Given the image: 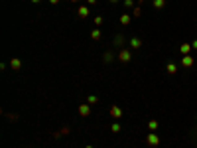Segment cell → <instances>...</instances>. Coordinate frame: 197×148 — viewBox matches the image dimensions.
I'll use <instances>...</instances> for the list:
<instances>
[{
    "mask_svg": "<svg viewBox=\"0 0 197 148\" xmlns=\"http://www.w3.org/2000/svg\"><path fill=\"white\" fill-rule=\"evenodd\" d=\"M148 128H150L152 133H156V128H158V120H150V123H148Z\"/></svg>",
    "mask_w": 197,
    "mask_h": 148,
    "instance_id": "cell-18",
    "label": "cell"
},
{
    "mask_svg": "<svg viewBox=\"0 0 197 148\" xmlns=\"http://www.w3.org/2000/svg\"><path fill=\"white\" fill-rule=\"evenodd\" d=\"M152 6L156 10H164L166 8V0H152Z\"/></svg>",
    "mask_w": 197,
    "mask_h": 148,
    "instance_id": "cell-10",
    "label": "cell"
},
{
    "mask_svg": "<svg viewBox=\"0 0 197 148\" xmlns=\"http://www.w3.org/2000/svg\"><path fill=\"white\" fill-rule=\"evenodd\" d=\"M109 2H110V4H118L120 0H109Z\"/></svg>",
    "mask_w": 197,
    "mask_h": 148,
    "instance_id": "cell-26",
    "label": "cell"
},
{
    "mask_svg": "<svg viewBox=\"0 0 197 148\" xmlns=\"http://www.w3.org/2000/svg\"><path fill=\"white\" fill-rule=\"evenodd\" d=\"M193 61H195V59H193L191 55H183L179 63H182V67H191V65H193Z\"/></svg>",
    "mask_w": 197,
    "mask_h": 148,
    "instance_id": "cell-6",
    "label": "cell"
},
{
    "mask_svg": "<svg viewBox=\"0 0 197 148\" xmlns=\"http://www.w3.org/2000/svg\"><path fill=\"white\" fill-rule=\"evenodd\" d=\"M124 6L126 8H134V0H124Z\"/></svg>",
    "mask_w": 197,
    "mask_h": 148,
    "instance_id": "cell-21",
    "label": "cell"
},
{
    "mask_svg": "<svg viewBox=\"0 0 197 148\" xmlns=\"http://www.w3.org/2000/svg\"><path fill=\"white\" fill-rule=\"evenodd\" d=\"M8 65H10V67H12V69H14V71H18V69H20V67H22V61H20V59H18V57H12V59H10V61H8Z\"/></svg>",
    "mask_w": 197,
    "mask_h": 148,
    "instance_id": "cell-7",
    "label": "cell"
},
{
    "mask_svg": "<svg viewBox=\"0 0 197 148\" xmlns=\"http://www.w3.org/2000/svg\"><path fill=\"white\" fill-rule=\"evenodd\" d=\"M166 71L169 73V75H175V73H178V65H175V63H168V65H166Z\"/></svg>",
    "mask_w": 197,
    "mask_h": 148,
    "instance_id": "cell-12",
    "label": "cell"
},
{
    "mask_svg": "<svg viewBox=\"0 0 197 148\" xmlns=\"http://www.w3.org/2000/svg\"><path fill=\"white\" fill-rule=\"evenodd\" d=\"M87 103H89V105H97V103H99V97H97V95H89V97H87Z\"/></svg>",
    "mask_w": 197,
    "mask_h": 148,
    "instance_id": "cell-16",
    "label": "cell"
},
{
    "mask_svg": "<svg viewBox=\"0 0 197 148\" xmlns=\"http://www.w3.org/2000/svg\"><path fill=\"white\" fill-rule=\"evenodd\" d=\"M124 44V36H116L114 38V46H122Z\"/></svg>",
    "mask_w": 197,
    "mask_h": 148,
    "instance_id": "cell-19",
    "label": "cell"
},
{
    "mask_svg": "<svg viewBox=\"0 0 197 148\" xmlns=\"http://www.w3.org/2000/svg\"><path fill=\"white\" fill-rule=\"evenodd\" d=\"M32 2H34V4H40V2H41V0H32Z\"/></svg>",
    "mask_w": 197,
    "mask_h": 148,
    "instance_id": "cell-27",
    "label": "cell"
},
{
    "mask_svg": "<svg viewBox=\"0 0 197 148\" xmlns=\"http://www.w3.org/2000/svg\"><path fill=\"white\" fill-rule=\"evenodd\" d=\"M93 22H95V26H97V28H99V26H103V16H95Z\"/></svg>",
    "mask_w": 197,
    "mask_h": 148,
    "instance_id": "cell-20",
    "label": "cell"
},
{
    "mask_svg": "<svg viewBox=\"0 0 197 148\" xmlns=\"http://www.w3.org/2000/svg\"><path fill=\"white\" fill-rule=\"evenodd\" d=\"M146 144H148V146H158V144H160V136H158L156 133H150V134L146 136Z\"/></svg>",
    "mask_w": 197,
    "mask_h": 148,
    "instance_id": "cell-3",
    "label": "cell"
},
{
    "mask_svg": "<svg viewBox=\"0 0 197 148\" xmlns=\"http://www.w3.org/2000/svg\"><path fill=\"white\" fill-rule=\"evenodd\" d=\"M142 47V40L140 38H132L130 40V50H140Z\"/></svg>",
    "mask_w": 197,
    "mask_h": 148,
    "instance_id": "cell-9",
    "label": "cell"
},
{
    "mask_svg": "<svg viewBox=\"0 0 197 148\" xmlns=\"http://www.w3.org/2000/svg\"><path fill=\"white\" fill-rule=\"evenodd\" d=\"M85 148H93V146H91V144H87V146H85Z\"/></svg>",
    "mask_w": 197,
    "mask_h": 148,
    "instance_id": "cell-29",
    "label": "cell"
},
{
    "mask_svg": "<svg viewBox=\"0 0 197 148\" xmlns=\"http://www.w3.org/2000/svg\"><path fill=\"white\" fill-rule=\"evenodd\" d=\"M191 47H193V50H197V40H193V41H191Z\"/></svg>",
    "mask_w": 197,
    "mask_h": 148,
    "instance_id": "cell-23",
    "label": "cell"
},
{
    "mask_svg": "<svg viewBox=\"0 0 197 148\" xmlns=\"http://www.w3.org/2000/svg\"><path fill=\"white\" fill-rule=\"evenodd\" d=\"M69 2H71V4H79V2H81V0H69Z\"/></svg>",
    "mask_w": 197,
    "mask_h": 148,
    "instance_id": "cell-25",
    "label": "cell"
},
{
    "mask_svg": "<svg viewBox=\"0 0 197 148\" xmlns=\"http://www.w3.org/2000/svg\"><path fill=\"white\" fill-rule=\"evenodd\" d=\"M49 4H53V6H57V4H59V0H49Z\"/></svg>",
    "mask_w": 197,
    "mask_h": 148,
    "instance_id": "cell-24",
    "label": "cell"
},
{
    "mask_svg": "<svg viewBox=\"0 0 197 148\" xmlns=\"http://www.w3.org/2000/svg\"><path fill=\"white\" fill-rule=\"evenodd\" d=\"M110 130H113L114 134H118L120 130H122V124H120V123H113V126H110Z\"/></svg>",
    "mask_w": 197,
    "mask_h": 148,
    "instance_id": "cell-15",
    "label": "cell"
},
{
    "mask_svg": "<svg viewBox=\"0 0 197 148\" xmlns=\"http://www.w3.org/2000/svg\"><path fill=\"white\" fill-rule=\"evenodd\" d=\"M130 59H132L130 50H124V47H122V50L118 51V61H122V63H128Z\"/></svg>",
    "mask_w": 197,
    "mask_h": 148,
    "instance_id": "cell-2",
    "label": "cell"
},
{
    "mask_svg": "<svg viewBox=\"0 0 197 148\" xmlns=\"http://www.w3.org/2000/svg\"><path fill=\"white\" fill-rule=\"evenodd\" d=\"M142 2H144V0H138V6H140V4H142Z\"/></svg>",
    "mask_w": 197,
    "mask_h": 148,
    "instance_id": "cell-28",
    "label": "cell"
},
{
    "mask_svg": "<svg viewBox=\"0 0 197 148\" xmlns=\"http://www.w3.org/2000/svg\"><path fill=\"white\" fill-rule=\"evenodd\" d=\"M130 20H132V16H130V14H122L120 18H118V22H120L122 26H128V24H130Z\"/></svg>",
    "mask_w": 197,
    "mask_h": 148,
    "instance_id": "cell-11",
    "label": "cell"
},
{
    "mask_svg": "<svg viewBox=\"0 0 197 148\" xmlns=\"http://www.w3.org/2000/svg\"><path fill=\"white\" fill-rule=\"evenodd\" d=\"M113 59H114V54H113V51H105V55H103V61H105V63H110Z\"/></svg>",
    "mask_w": 197,
    "mask_h": 148,
    "instance_id": "cell-14",
    "label": "cell"
},
{
    "mask_svg": "<svg viewBox=\"0 0 197 148\" xmlns=\"http://www.w3.org/2000/svg\"><path fill=\"white\" fill-rule=\"evenodd\" d=\"M77 16H79V18H87V16H89V6H87V4H81V6L77 8Z\"/></svg>",
    "mask_w": 197,
    "mask_h": 148,
    "instance_id": "cell-5",
    "label": "cell"
},
{
    "mask_svg": "<svg viewBox=\"0 0 197 148\" xmlns=\"http://www.w3.org/2000/svg\"><path fill=\"white\" fill-rule=\"evenodd\" d=\"M191 50H193V47H191V44H182V47H179V51H182L183 55H189Z\"/></svg>",
    "mask_w": 197,
    "mask_h": 148,
    "instance_id": "cell-13",
    "label": "cell"
},
{
    "mask_svg": "<svg viewBox=\"0 0 197 148\" xmlns=\"http://www.w3.org/2000/svg\"><path fill=\"white\" fill-rule=\"evenodd\" d=\"M132 16H134V18H140V16H142V8L134 6V8H132Z\"/></svg>",
    "mask_w": 197,
    "mask_h": 148,
    "instance_id": "cell-17",
    "label": "cell"
},
{
    "mask_svg": "<svg viewBox=\"0 0 197 148\" xmlns=\"http://www.w3.org/2000/svg\"><path fill=\"white\" fill-rule=\"evenodd\" d=\"M109 113H110L113 119H122V109L118 107V105H113V107L109 109Z\"/></svg>",
    "mask_w": 197,
    "mask_h": 148,
    "instance_id": "cell-4",
    "label": "cell"
},
{
    "mask_svg": "<svg viewBox=\"0 0 197 148\" xmlns=\"http://www.w3.org/2000/svg\"><path fill=\"white\" fill-rule=\"evenodd\" d=\"M91 40H93V41H101V40H103V34H101L99 28H93V30H91Z\"/></svg>",
    "mask_w": 197,
    "mask_h": 148,
    "instance_id": "cell-8",
    "label": "cell"
},
{
    "mask_svg": "<svg viewBox=\"0 0 197 148\" xmlns=\"http://www.w3.org/2000/svg\"><path fill=\"white\" fill-rule=\"evenodd\" d=\"M79 115H81L83 119H87V117H91V111H93V105H89V103H83V105H79Z\"/></svg>",
    "mask_w": 197,
    "mask_h": 148,
    "instance_id": "cell-1",
    "label": "cell"
},
{
    "mask_svg": "<svg viewBox=\"0 0 197 148\" xmlns=\"http://www.w3.org/2000/svg\"><path fill=\"white\" fill-rule=\"evenodd\" d=\"M97 4V0H87V6H95Z\"/></svg>",
    "mask_w": 197,
    "mask_h": 148,
    "instance_id": "cell-22",
    "label": "cell"
}]
</instances>
